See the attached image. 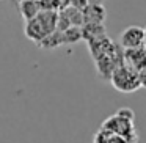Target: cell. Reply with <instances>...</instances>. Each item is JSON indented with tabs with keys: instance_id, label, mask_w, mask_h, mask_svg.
<instances>
[{
	"instance_id": "cell-7",
	"label": "cell",
	"mask_w": 146,
	"mask_h": 143,
	"mask_svg": "<svg viewBox=\"0 0 146 143\" xmlns=\"http://www.w3.org/2000/svg\"><path fill=\"white\" fill-rule=\"evenodd\" d=\"M80 32H82V39H85L86 43L94 41V39L107 35L104 24H83L80 27Z\"/></svg>"
},
{
	"instance_id": "cell-11",
	"label": "cell",
	"mask_w": 146,
	"mask_h": 143,
	"mask_svg": "<svg viewBox=\"0 0 146 143\" xmlns=\"http://www.w3.org/2000/svg\"><path fill=\"white\" fill-rule=\"evenodd\" d=\"M61 33V46L64 44H76L82 39V32L80 27H69V29L63 30Z\"/></svg>"
},
{
	"instance_id": "cell-3",
	"label": "cell",
	"mask_w": 146,
	"mask_h": 143,
	"mask_svg": "<svg viewBox=\"0 0 146 143\" xmlns=\"http://www.w3.org/2000/svg\"><path fill=\"white\" fill-rule=\"evenodd\" d=\"M108 82L111 83L116 91L124 93V94H130L140 90V80H138V71L129 68L121 61L116 68L113 69Z\"/></svg>"
},
{
	"instance_id": "cell-9",
	"label": "cell",
	"mask_w": 146,
	"mask_h": 143,
	"mask_svg": "<svg viewBox=\"0 0 146 143\" xmlns=\"http://www.w3.org/2000/svg\"><path fill=\"white\" fill-rule=\"evenodd\" d=\"M19 8H21V14H22V17L25 21L33 19V17L41 11L39 0H21Z\"/></svg>"
},
{
	"instance_id": "cell-10",
	"label": "cell",
	"mask_w": 146,
	"mask_h": 143,
	"mask_svg": "<svg viewBox=\"0 0 146 143\" xmlns=\"http://www.w3.org/2000/svg\"><path fill=\"white\" fill-rule=\"evenodd\" d=\"M93 143H129V142L126 138H123L121 135H118V134H113L107 129L99 127V130L94 134Z\"/></svg>"
},
{
	"instance_id": "cell-4",
	"label": "cell",
	"mask_w": 146,
	"mask_h": 143,
	"mask_svg": "<svg viewBox=\"0 0 146 143\" xmlns=\"http://www.w3.org/2000/svg\"><path fill=\"white\" fill-rule=\"evenodd\" d=\"M145 43V29L138 25H129L121 32L119 35V47L123 49H133L140 47Z\"/></svg>"
},
{
	"instance_id": "cell-1",
	"label": "cell",
	"mask_w": 146,
	"mask_h": 143,
	"mask_svg": "<svg viewBox=\"0 0 146 143\" xmlns=\"http://www.w3.org/2000/svg\"><path fill=\"white\" fill-rule=\"evenodd\" d=\"M135 113L129 107H121L116 113L110 115L101 124L102 129H107L113 134H118L129 143H138V134L135 129Z\"/></svg>"
},
{
	"instance_id": "cell-5",
	"label": "cell",
	"mask_w": 146,
	"mask_h": 143,
	"mask_svg": "<svg viewBox=\"0 0 146 143\" xmlns=\"http://www.w3.org/2000/svg\"><path fill=\"white\" fill-rule=\"evenodd\" d=\"M123 63L135 71H140L141 68H145L146 66V47L140 46V47H133V49H124Z\"/></svg>"
},
{
	"instance_id": "cell-13",
	"label": "cell",
	"mask_w": 146,
	"mask_h": 143,
	"mask_svg": "<svg viewBox=\"0 0 146 143\" xmlns=\"http://www.w3.org/2000/svg\"><path fill=\"white\" fill-rule=\"evenodd\" d=\"M66 3L69 7H74V8H79V10H83V8L88 5V0H66Z\"/></svg>"
},
{
	"instance_id": "cell-15",
	"label": "cell",
	"mask_w": 146,
	"mask_h": 143,
	"mask_svg": "<svg viewBox=\"0 0 146 143\" xmlns=\"http://www.w3.org/2000/svg\"><path fill=\"white\" fill-rule=\"evenodd\" d=\"M143 29H145V43H143V46L146 47V27H143Z\"/></svg>"
},
{
	"instance_id": "cell-6",
	"label": "cell",
	"mask_w": 146,
	"mask_h": 143,
	"mask_svg": "<svg viewBox=\"0 0 146 143\" xmlns=\"http://www.w3.org/2000/svg\"><path fill=\"white\" fill-rule=\"evenodd\" d=\"M83 24H104L107 13L102 3H88L82 10Z\"/></svg>"
},
{
	"instance_id": "cell-8",
	"label": "cell",
	"mask_w": 146,
	"mask_h": 143,
	"mask_svg": "<svg viewBox=\"0 0 146 143\" xmlns=\"http://www.w3.org/2000/svg\"><path fill=\"white\" fill-rule=\"evenodd\" d=\"M60 14H63L66 17V21L71 24V27H82L83 25V14H82V10L79 8H74V7H63L60 11Z\"/></svg>"
},
{
	"instance_id": "cell-2",
	"label": "cell",
	"mask_w": 146,
	"mask_h": 143,
	"mask_svg": "<svg viewBox=\"0 0 146 143\" xmlns=\"http://www.w3.org/2000/svg\"><path fill=\"white\" fill-rule=\"evenodd\" d=\"M57 19L58 11L41 10L33 19L25 21V27H24L25 36L38 44L41 39H44L47 35L57 30Z\"/></svg>"
},
{
	"instance_id": "cell-14",
	"label": "cell",
	"mask_w": 146,
	"mask_h": 143,
	"mask_svg": "<svg viewBox=\"0 0 146 143\" xmlns=\"http://www.w3.org/2000/svg\"><path fill=\"white\" fill-rule=\"evenodd\" d=\"M138 80H140V88L146 90V66L138 71Z\"/></svg>"
},
{
	"instance_id": "cell-12",
	"label": "cell",
	"mask_w": 146,
	"mask_h": 143,
	"mask_svg": "<svg viewBox=\"0 0 146 143\" xmlns=\"http://www.w3.org/2000/svg\"><path fill=\"white\" fill-rule=\"evenodd\" d=\"M39 47L42 49H55V47H60L61 46V33L58 32V30H55V32H52L50 35H47L44 39H41V41L38 43Z\"/></svg>"
}]
</instances>
